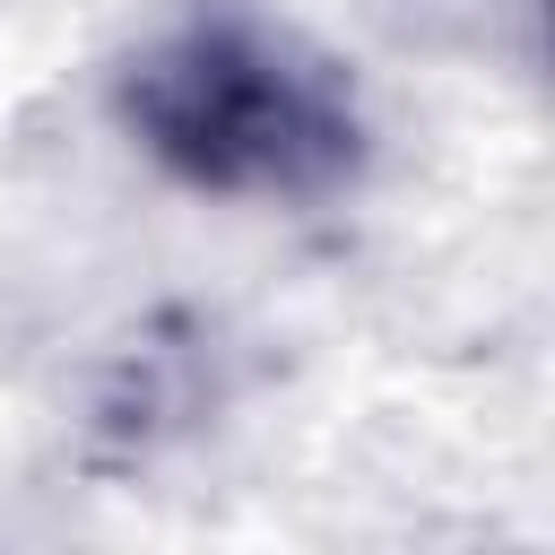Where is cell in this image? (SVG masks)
<instances>
[{"instance_id": "cell-1", "label": "cell", "mask_w": 555, "mask_h": 555, "mask_svg": "<svg viewBox=\"0 0 555 555\" xmlns=\"http://www.w3.org/2000/svg\"><path fill=\"white\" fill-rule=\"evenodd\" d=\"M130 121L147 130V147L165 165H182L191 182H217V191H304L356 139V121L321 69H304L269 35H234V26L165 43L130 87Z\"/></svg>"}]
</instances>
